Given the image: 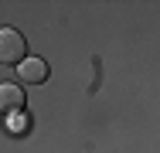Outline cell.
I'll return each mask as SVG.
<instances>
[{"label": "cell", "instance_id": "obj_2", "mask_svg": "<svg viewBox=\"0 0 160 153\" xmlns=\"http://www.w3.org/2000/svg\"><path fill=\"white\" fill-rule=\"evenodd\" d=\"M17 75H21V82H28V85H41V82H48V61L28 55V58L17 65Z\"/></svg>", "mask_w": 160, "mask_h": 153}, {"label": "cell", "instance_id": "obj_1", "mask_svg": "<svg viewBox=\"0 0 160 153\" xmlns=\"http://www.w3.org/2000/svg\"><path fill=\"white\" fill-rule=\"evenodd\" d=\"M28 58V41L14 27H0V65H21Z\"/></svg>", "mask_w": 160, "mask_h": 153}, {"label": "cell", "instance_id": "obj_3", "mask_svg": "<svg viewBox=\"0 0 160 153\" xmlns=\"http://www.w3.org/2000/svg\"><path fill=\"white\" fill-rule=\"evenodd\" d=\"M21 109H24V89H17L10 82H0V116L21 112Z\"/></svg>", "mask_w": 160, "mask_h": 153}]
</instances>
